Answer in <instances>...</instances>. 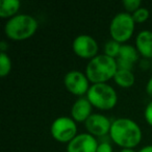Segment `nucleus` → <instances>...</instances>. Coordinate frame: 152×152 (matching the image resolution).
Instances as JSON below:
<instances>
[{
	"label": "nucleus",
	"mask_w": 152,
	"mask_h": 152,
	"mask_svg": "<svg viewBox=\"0 0 152 152\" xmlns=\"http://www.w3.org/2000/svg\"><path fill=\"white\" fill-rule=\"evenodd\" d=\"M98 141L90 133H78L69 144L67 152H97Z\"/></svg>",
	"instance_id": "obj_10"
},
{
	"label": "nucleus",
	"mask_w": 152,
	"mask_h": 152,
	"mask_svg": "<svg viewBox=\"0 0 152 152\" xmlns=\"http://www.w3.org/2000/svg\"><path fill=\"white\" fill-rule=\"evenodd\" d=\"M97 152H113V147L107 142H101L98 145Z\"/></svg>",
	"instance_id": "obj_21"
},
{
	"label": "nucleus",
	"mask_w": 152,
	"mask_h": 152,
	"mask_svg": "<svg viewBox=\"0 0 152 152\" xmlns=\"http://www.w3.org/2000/svg\"><path fill=\"white\" fill-rule=\"evenodd\" d=\"M120 152H135L133 149H131V148H123V149L120 150Z\"/></svg>",
	"instance_id": "obj_24"
},
{
	"label": "nucleus",
	"mask_w": 152,
	"mask_h": 152,
	"mask_svg": "<svg viewBox=\"0 0 152 152\" xmlns=\"http://www.w3.org/2000/svg\"><path fill=\"white\" fill-rule=\"evenodd\" d=\"M118 71L117 59L103 54H98L94 58L90 59L86 68V75L90 83H106L110 79H114Z\"/></svg>",
	"instance_id": "obj_2"
},
{
	"label": "nucleus",
	"mask_w": 152,
	"mask_h": 152,
	"mask_svg": "<svg viewBox=\"0 0 152 152\" xmlns=\"http://www.w3.org/2000/svg\"><path fill=\"white\" fill-rule=\"evenodd\" d=\"M93 105L87 97H80L76 100L71 107V118L77 122H86L91 117Z\"/></svg>",
	"instance_id": "obj_12"
},
{
	"label": "nucleus",
	"mask_w": 152,
	"mask_h": 152,
	"mask_svg": "<svg viewBox=\"0 0 152 152\" xmlns=\"http://www.w3.org/2000/svg\"><path fill=\"white\" fill-rule=\"evenodd\" d=\"M98 49L99 46L97 41L89 34H79L72 43L73 52L81 58H94L98 55Z\"/></svg>",
	"instance_id": "obj_8"
},
{
	"label": "nucleus",
	"mask_w": 152,
	"mask_h": 152,
	"mask_svg": "<svg viewBox=\"0 0 152 152\" xmlns=\"http://www.w3.org/2000/svg\"><path fill=\"white\" fill-rule=\"evenodd\" d=\"M140 53L135 47L132 45L122 44L120 49L118 57H117V64H118V69L130 70L132 71L133 65L139 61Z\"/></svg>",
	"instance_id": "obj_11"
},
{
	"label": "nucleus",
	"mask_w": 152,
	"mask_h": 152,
	"mask_svg": "<svg viewBox=\"0 0 152 152\" xmlns=\"http://www.w3.org/2000/svg\"><path fill=\"white\" fill-rule=\"evenodd\" d=\"M112 141L121 148L137 147L142 141V129L140 125L128 118H118L112 122L110 130Z\"/></svg>",
	"instance_id": "obj_1"
},
{
	"label": "nucleus",
	"mask_w": 152,
	"mask_h": 152,
	"mask_svg": "<svg viewBox=\"0 0 152 152\" xmlns=\"http://www.w3.org/2000/svg\"><path fill=\"white\" fill-rule=\"evenodd\" d=\"M131 16H132L135 23H144V22H145L146 20H148V18H149L150 12H149V10L146 9V7H141L139 10H137L134 13L131 14Z\"/></svg>",
	"instance_id": "obj_18"
},
{
	"label": "nucleus",
	"mask_w": 152,
	"mask_h": 152,
	"mask_svg": "<svg viewBox=\"0 0 152 152\" xmlns=\"http://www.w3.org/2000/svg\"><path fill=\"white\" fill-rule=\"evenodd\" d=\"M151 66H152V59H151Z\"/></svg>",
	"instance_id": "obj_25"
},
{
	"label": "nucleus",
	"mask_w": 152,
	"mask_h": 152,
	"mask_svg": "<svg viewBox=\"0 0 152 152\" xmlns=\"http://www.w3.org/2000/svg\"><path fill=\"white\" fill-rule=\"evenodd\" d=\"M146 92H147L148 96L152 98V76L150 77V79L147 83V86H146Z\"/></svg>",
	"instance_id": "obj_22"
},
{
	"label": "nucleus",
	"mask_w": 152,
	"mask_h": 152,
	"mask_svg": "<svg viewBox=\"0 0 152 152\" xmlns=\"http://www.w3.org/2000/svg\"><path fill=\"white\" fill-rule=\"evenodd\" d=\"M137 152H152V145L145 146V147H143L142 149H140Z\"/></svg>",
	"instance_id": "obj_23"
},
{
	"label": "nucleus",
	"mask_w": 152,
	"mask_h": 152,
	"mask_svg": "<svg viewBox=\"0 0 152 152\" xmlns=\"http://www.w3.org/2000/svg\"><path fill=\"white\" fill-rule=\"evenodd\" d=\"M135 28V22L131 14L127 12L118 13L112 19L110 24V34L112 40L124 44L132 37Z\"/></svg>",
	"instance_id": "obj_5"
},
{
	"label": "nucleus",
	"mask_w": 152,
	"mask_h": 152,
	"mask_svg": "<svg viewBox=\"0 0 152 152\" xmlns=\"http://www.w3.org/2000/svg\"><path fill=\"white\" fill-rule=\"evenodd\" d=\"M87 98L93 107L100 110H110L116 106L118 102L117 92L107 83L92 85L87 94Z\"/></svg>",
	"instance_id": "obj_4"
},
{
	"label": "nucleus",
	"mask_w": 152,
	"mask_h": 152,
	"mask_svg": "<svg viewBox=\"0 0 152 152\" xmlns=\"http://www.w3.org/2000/svg\"><path fill=\"white\" fill-rule=\"evenodd\" d=\"M135 48L140 55L145 58L152 59V31L151 30H142L135 38Z\"/></svg>",
	"instance_id": "obj_13"
},
{
	"label": "nucleus",
	"mask_w": 152,
	"mask_h": 152,
	"mask_svg": "<svg viewBox=\"0 0 152 152\" xmlns=\"http://www.w3.org/2000/svg\"><path fill=\"white\" fill-rule=\"evenodd\" d=\"M144 115H145L146 122H147L148 124L152 127V100L147 104V106H146V108H145V113H144Z\"/></svg>",
	"instance_id": "obj_20"
},
{
	"label": "nucleus",
	"mask_w": 152,
	"mask_h": 152,
	"mask_svg": "<svg viewBox=\"0 0 152 152\" xmlns=\"http://www.w3.org/2000/svg\"><path fill=\"white\" fill-rule=\"evenodd\" d=\"M88 133L93 137H104L110 134L112 121L106 116L101 114H92L91 117L85 122Z\"/></svg>",
	"instance_id": "obj_9"
},
{
	"label": "nucleus",
	"mask_w": 152,
	"mask_h": 152,
	"mask_svg": "<svg viewBox=\"0 0 152 152\" xmlns=\"http://www.w3.org/2000/svg\"><path fill=\"white\" fill-rule=\"evenodd\" d=\"M39 23L28 14H19L7 20L4 26L5 36L14 41H23L31 38L38 29Z\"/></svg>",
	"instance_id": "obj_3"
},
{
	"label": "nucleus",
	"mask_w": 152,
	"mask_h": 152,
	"mask_svg": "<svg viewBox=\"0 0 152 152\" xmlns=\"http://www.w3.org/2000/svg\"><path fill=\"white\" fill-rule=\"evenodd\" d=\"M51 137L59 143L69 144L77 133V125L71 117L61 116L56 118L50 126Z\"/></svg>",
	"instance_id": "obj_6"
},
{
	"label": "nucleus",
	"mask_w": 152,
	"mask_h": 152,
	"mask_svg": "<svg viewBox=\"0 0 152 152\" xmlns=\"http://www.w3.org/2000/svg\"><path fill=\"white\" fill-rule=\"evenodd\" d=\"M114 80L119 87L127 89V88H130L134 85L135 77L133 75V72L130 70L118 69L114 77Z\"/></svg>",
	"instance_id": "obj_15"
},
{
	"label": "nucleus",
	"mask_w": 152,
	"mask_h": 152,
	"mask_svg": "<svg viewBox=\"0 0 152 152\" xmlns=\"http://www.w3.org/2000/svg\"><path fill=\"white\" fill-rule=\"evenodd\" d=\"M21 7L19 0H1L0 1V17L2 19H11L17 16Z\"/></svg>",
	"instance_id": "obj_14"
},
{
	"label": "nucleus",
	"mask_w": 152,
	"mask_h": 152,
	"mask_svg": "<svg viewBox=\"0 0 152 152\" xmlns=\"http://www.w3.org/2000/svg\"><path fill=\"white\" fill-rule=\"evenodd\" d=\"M12 70V61L9 54L5 52H0V76L5 77Z\"/></svg>",
	"instance_id": "obj_17"
},
{
	"label": "nucleus",
	"mask_w": 152,
	"mask_h": 152,
	"mask_svg": "<svg viewBox=\"0 0 152 152\" xmlns=\"http://www.w3.org/2000/svg\"><path fill=\"white\" fill-rule=\"evenodd\" d=\"M64 85L72 95L78 96L79 98L87 95L91 88L88 76L78 70L68 72L64 77Z\"/></svg>",
	"instance_id": "obj_7"
},
{
	"label": "nucleus",
	"mask_w": 152,
	"mask_h": 152,
	"mask_svg": "<svg viewBox=\"0 0 152 152\" xmlns=\"http://www.w3.org/2000/svg\"><path fill=\"white\" fill-rule=\"evenodd\" d=\"M122 44L116 42L114 40H110L105 43L104 45V54L107 55V56H110L113 58H117L120 53V49Z\"/></svg>",
	"instance_id": "obj_16"
},
{
	"label": "nucleus",
	"mask_w": 152,
	"mask_h": 152,
	"mask_svg": "<svg viewBox=\"0 0 152 152\" xmlns=\"http://www.w3.org/2000/svg\"><path fill=\"white\" fill-rule=\"evenodd\" d=\"M122 4L125 7V10L127 11V13L132 14L141 7L142 1L141 0H123Z\"/></svg>",
	"instance_id": "obj_19"
}]
</instances>
